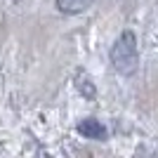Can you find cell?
Instances as JSON below:
<instances>
[{"mask_svg":"<svg viewBox=\"0 0 158 158\" xmlns=\"http://www.w3.org/2000/svg\"><path fill=\"white\" fill-rule=\"evenodd\" d=\"M111 64L113 69L123 76H132V73L137 71L139 66V50H137V38H135V33L132 31H123L116 38L111 47Z\"/></svg>","mask_w":158,"mask_h":158,"instance_id":"1","label":"cell"},{"mask_svg":"<svg viewBox=\"0 0 158 158\" xmlns=\"http://www.w3.org/2000/svg\"><path fill=\"white\" fill-rule=\"evenodd\" d=\"M76 130H78L85 139H94V142H104V139H106V127L102 125L99 120H94V118L80 120Z\"/></svg>","mask_w":158,"mask_h":158,"instance_id":"2","label":"cell"},{"mask_svg":"<svg viewBox=\"0 0 158 158\" xmlns=\"http://www.w3.org/2000/svg\"><path fill=\"white\" fill-rule=\"evenodd\" d=\"M92 5V0H57V7L66 14H76V12H83Z\"/></svg>","mask_w":158,"mask_h":158,"instance_id":"3","label":"cell"}]
</instances>
